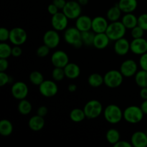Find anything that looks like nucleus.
<instances>
[{
	"label": "nucleus",
	"mask_w": 147,
	"mask_h": 147,
	"mask_svg": "<svg viewBox=\"0 0 147 147\" xmlns=\"http://www.w3.org/2000/svg\"><path fill=\"white\" fill-rule=\"evenodd\" d=\"M140 96L143 100H147V87L142 88L140 91Z\"/></svg>",
	"instance_id": "09e8293b"
},
{
	"label": "nucleus",
	"mask_w": 147,
	"mask_h": 147,
	"mask_svg": "<svg viewBox=\"0 0 147 147\" xmlns=\"http://www.w3.org/2000/svg\"><path fill=\"white\" fill-rule=\"evenodd\" d=\"M11 93L14 98L20 100L27 98L29 93V89L25 83L18 81L12 85L11 88Z\"/></svg>",
	"instance_id": "f8f14e48"
},
{
	"label": "nucleus",
	"mask_w": 147,
	"mask_h": 147,
	"mask_svg": "<svg viewBox=\"0 0 147 147\" xmlns=\"http://www.w3.org/2000/svg\"><path fill=\"white\" fill-rule=\"evenodd\" d=\"M130 50L134 54L142 55L147 52V40L143 37L133 39L130 42Z\"/></svg>",
	"instance_id": "2eb2a0df"
},
{
	"label": "nucleus",
	"mask_w": 147,
	"mask_h": 147,
	"mask_svg": "<svg viewBox=\"0 0 147 147\" xmlns=\"http://www.w3.org/2000/svg\"><path fill=\"white\" fill-rule=\"evenodd\" d=\"M68 20L67 16L63 12H57L52 16L51 24L53 29L57 31H63L67 28Z\"/></svg>",
	"instance_id": "9d476101"
},
{
	"label": "nucleus",
	"mask_w": 147,
	"mask_h": 147,
	"mask_svg": "<svg viewBox=\"0 0 147 147\" xmlns=\"http://www.w3.org/2000/svg\"><path fill=\"white\" fill-rule=\"evenodd\" d=\"M88 82L91 87L98 88L101 86L104 83V78L99 73H92L89 76L88 78Z\"/></svg>",
	"instance_id": "bb28decb"
},
{
	"label": "nucleus",
	"mask_w": 147,
	"mask_h": 147,
	"mask_svg": "<svg viewBox=\"0 0 147 147\" xmlns=\"http://www.w3.org/2000/svg\"><path fill=\"white\" fill-rule=\"evenodd\" d=\"M104 84L110 88L119 87L123 81V76L120 70H109L103 76Z\"/></svg>",
	"instance_id": "423d86ee"
},
{
	"label": "nucleus",
	"mask_w": 147,
	"mask_h": 147,
	"mask_svg": "<svg viewBox=\"0 0 147 147\" xmlns=\"http://www.w3.org/2000/svg\"><path fill=\"white\" fill-rule=\"evenodd\" d=\"M17 109H18L20 114L27 116V115L30 114L31 113L32 106L31 103L29 100H26V99H22V100H20V102H19Z\"/></svg>",
	"instance_id": "c85d7f7f"
},
{
	"label": "nucleus",
	"mask_w": 147,
	"mask_h": 147,
	"mask_svg": "<svg viewBox=\"0 0 147 147\" xmlns=\"http://www.w3.org/2000/svg\"><path fill=\"white\" fill-rule=\"evenodd\" d=\"M110 39L106 32L97 33L95 35L93 46L98 50H103L106 48L110 42Z\"/></svg>",
	"instance_id": "aec40b11"
},
{
	"label": "nucleus",
	"mask_w": 147,
	"mask_h": 147,
	"mask_svg": "<svg viewBox=\"0 0 147 147\" xmlns=\"http://www.w3.org/2000/svg\"><path fill=\"white\" fill-rule=\"evenodd\" d=\"M140 107L142 109V111L144 112V113L147 115V100H144V101L141 104Z\"/></svg>",
	"instance_id": "8fccbe9b"
},
{
	"label": "nucleus",
	"mask_w": 147,
	"mask_h": 147,
	"mask_svg": "<svg viewBox=\"0 0 147 147\" xmlns=\"http://www.w3.org/2000/svg\"><path fill=\"white\" fill-rule=\"evenodd\" d=\"M52 77L55 81H62L65 77L64 68L55 67V68L53 70V73H52Z\"/></svg>",
	"instance_id": "f704fd0d"
},
{
	"label": "nucleus",
	"mask_w": 147,
	"mask_h": 147,
	"mask_svg": "<svg viewBox=\"0 0 147 147\" xmlns=\"http://www.w3.org/2000/svg\"><path fill=\"white\" fill-rule=\"evenodd\" d=\"M10 31L8 29L5 27H1L0 29V41L1 42H7V40H9Z\"/></svg>",
	"instance_id": "58836bf2"
},
{
	"label": "nucleus",
	"mask_w": 147,
	"mask_h": 147,
	"mask_svg": "<svg viewBox=\"0 0 147 147\" xmlns=\"http://www.w3.org/2000/svg\"><path fill=\"white\" fill-rule=\"evenodd\" d=\"M96 33L93 30H88L86 32H81V39L83 43V45L89 46L93 45Z\"/></svg>",
	"instance_id": "2f4dec72"
},
{
	"label": "nucleus",
	"mask_w": 147,
	"mask_h": 147,
	"mask_svg": "<svg viewBox=\"0 0 147 147\" xmlns=\"http://www.w3.org/2000/svg\"><path fill=\"white\" fill-rule=\"evenodd\" d=\"M53 4L59 9H62L64 8V7L65 6L67 1L65 0H53Z\"/></svg>",
	"instance_id": "49530a36"
},
{
	"label": "nucleus",
	"mask_w": 147,
	"mask_h": 147,
	"mask_svg": "<svg viewBox=\"0 0 147 147\" xmlns=\"http://www.w3.org/2000/svg\"><path fill=\"white\" fill-rule=\"evenodd\" d=\"M51 63L54 67L64 68L69 63V57L65 52L57 50L52 55Z\"/></svg>",
	"instance_id": "4468645a"
},
{
	"label": "nucleus",
	"mask_w": 147,
	"mask_h": 147,
	"mask_svg": "<svg viewBox=\"0 0 147 147\" xmlns=\"http://www.w3.org/2000/svg\"><path fill=\"white\" fill-rule=\"evenodd\" d=\"M67 90L70 92H71V93L76 92V90H77V86L75 84H70L67 86Z\"/></svg>",
	"instance_id": "3c124183"
},
{
	"label": "nucleus",
	"mask_w": 147,
	"mask_h": 147,
	"mask_svg": "<svg viewBox=\"0 0 147 147\" xmlns=\"http://www.w3.org/2000/svg\"><path fill=\"white\" fill-rule=\"evenodd\" d=\"M131 30V35L133 39L142 38V37H143L144 34L145 30H143L141 27H139V25L136 26Z\"/></svg>",
	"instance_id": "c9c22d12"
},
{
	"label": "nucleus",
	"mask_w": 147,
	"mask_h": 147,
	"mask_svg": "<svg viewBox=\"0 0 147 147\" xmlns=\"http://www.w3.org/2000/svg\"><path fill=\"white\" fill-rule=\"evenodd\" d=\"M9 63L7 58H0V72H5L8 69Z\"/></svg>",
	"instance_id": "37998d69"
},
{
	"label": "nucleus",
	"mask_w": 147,
	"mask_h": 147,
	"mask_svg": "<svg viewBox=\"0 0 147 147\" xmlns=\"http://www.w3.org/2000/svg\"><path fill=\"white\" fill-rule=\"evenodd\" d=\"M121 13L122 11L119 8L118 4H116L108 10L106 12V17H107V20L111 22L119 21V19L121 17Z\"/></svg>",
	"instance_id": "393cba45"
},
{
	"label": "nucleus",
	"mask_w": 147,
	"mask_h": 147,
	"mask_svg": "<svg viewBox=\"0 0 147 147\" xmlns=\"http://www.w3.org/2000/svg\"><path fill=\"white\" fill-rule=\"evenodd\" d=\"M119 70L122 73L123 77H132L135 76L138 72V65L135 60L132 59H128L121 63Z\"/></svg>",
	"instance_id": "ddd939ff"
},
{
	"label": "nucleus",
	"mask_w": 147,
	"mask_h": 147,
	"mask_svg": "<svg viewBox=\"0 0 147 147\" xmlns=\"http://www.w3.org/2000/svg\"><path fill=\"white\" fill-rule=\"evenodd\" d=\"M39 91L44 97L51 98L57 93L58 86L53 80H46L39 86Z\"/></svg>",
	"instance_id": "1a4fd4ad"
},
{
	"label": "nucleus",
	"mask_w": 147,
	"mask_h": 147,
	"mask_svg": "<svg viewBox=\"0 0 147 147\" xmlns=\"http://www.w3.org/2000/svg\"><path fill=\"white\" fill-rule=\"evenodd\" d=\"M65 77L71 80L78 78L80 75V68L77 64L73 63H69L64 67Z\"/></svg>",
	"instance_id": "5701e85b"
},
{
	"label": "nucleus",
	"mask_w": 147,
	"mask_h": 147,
	"mask_svg": "<svg viewBox=\"0 0 147 147\" xmlns=\"http://www.w3.org/2000/svg\"><path fill=\"white\" fill-rule=\"evenodd\" d=\"M92 20L88 15H80L76 19V27L80 32H86L92 30Z\"/></svg>",
	"instance_id": "a211bd4d"
},
{
	"label": "nucleus",
	"mask_w": 147,
	"mask_h": 147,
	"mask_svg": "<svg viewBox=\"0 0 147 147\" xmlns=\"http://www.w3.org/2000/svg\"><path fill=\"white\" fill-rule=\"evenodd\" d=\"M107 142L112 145H114L121 140V134L117 129H110L107 131L106 134Z\"/></svg>",
	"instance_id": "cd10ccee"
},
{
	"label": "nucleus",
	"mask_w": 147,
	"mask_h": 147,
	"mask_svg": "<svg viewBox=\"0 0 147 147\" xmlns=\"http://www.w3.org/2000/svg\"><path fill=\"white\" fill-rule=\"evenodd\" d=\"M138 25L147 31V13L142 14L138 17Z\"/></svg>",
	"instance_id": "4c0bfd02"
},
{
	"label": "nucleus",
	"mask_w": 147,
	"mask_h": 147,
	"mask_svg": "<svg viewBox=\"0 0 147 147\" xmlns=\"http://www.w3.org/2000/svg\"><path fill=\"white\" fill-rule=\"evenodd\" d=\"M12 47L5 42L0 43V58H8L11 55Z\"/></svg>",
	"instance_id": "72a5a7b5"
},
{
	"label": "nucleus",
	"mask_w": 147,
	"mask_h": 147,
	"mask_svg": "<svg viewBox=\"0 0 147 147\" xmlns=\"http://www.w3.org/2000/svg\"><path fill=\"white\" fill-rule=\"evenodd\" d=\"M131 143L134 147L147 146V134L143 131H136L131 137Z\"/></svg>",
	"instance_id": "6ab92c4d"
},
{
	"label": "nucleus",
	"mask_w": 147,
	"mask_h": 147,
	"mask_svg": "<svg viewBox=\"0 0 147 147\" xmlns=\"http://www.w3.org/2000/svg\"><path fill=\"white\" fill-rule=\"evenodd\" d=\"M123 13H133L138 7L137 0H119L117 3Z\"/></svg>",
	"instance_id": "4be33fe9"
},
{
	"label": "nucleus",
	"mask_w": 147,
	"mask_h": 147,
	"mask_svg": "<svg viewBox=\"0 0 147 147\" xmlns=\"http://www.w3.org/2000/svg\"><path fill=\"white\" fill-rule=\"evenodd\" d=\"M70 118L71 119V121H73L75 123H79V122L83 121L86 118V116L85 114V112L83 109L76 108V109H73L70 111Z\"/></svg>",
	"instance_id": "7c9ffc66"
},
{
	"label": "nucleus",
	"mask_w": 147,
	"mask_h": 147,
	"mask_svg": "<svg viewBox=\"0 0 147 147\" xmlns=\"http://www.w3.org/2000/svg\"><path fill=\"white\" fill-rule=\"evenodd\" d=\"M77 1H78V3L81 6H85L86 4H88L89 0H77Z\"/></svg>",
	"instance_id": "603ef678"
},
{
	"label": "nucleus",
	"mask_w": 147,
	"mask_h": 147,
	"mask_svg": "<svg viewBox=\"0 0 147 147\" xmlns=\"http://www.w3.org/2000/svg\"><path fill=\"white\" fill-rule=\"evenodd\" d=\"M64 40L67 44L76 48H80L83 45L81 32L76 27H69L65 30Z\"/></svg>",
	"instance_id": "f257e3e1"
},
{
	"label": "nucleus",
	"mask_w": 147,
	"mask_h": 147,
	"mask_svg": "<svg viewBox=\"0 0 147 147\" xmlns=\"http://www.w3.org/2000/svg\"><path fill=\"white\" fill-rule=\"evenodd\" d=\"M121 22L126 29L131 30L138 25V17L133 13H126L122 17Z\"/></svg>",
	"instance_id": "b1692460"
},
{
	"label": "nucleus",
	"mask_w": 147,
	"mask_h": 147,
	"mask_svg": "<svg viewBox=\"0 0 147 147\" xmlns=\"http://www.w3.org/2000/svg\"><path fill=\"white\" fill-rule=\"evenodd\" d=\"M135 83L140 88L147 87V71L141 70L135 75Z\"/></svg>",
	"instance_id": "c756f323"
},
{
	"label": "nucleus",
	"mask_w": 147,
	"mask_h": 147,
	"mask_svg": "<svg viewBox=\"0 0 147 147\" xmlns=\"http://www.w3.org/2000/svg\"><path fill=\"white\" fill-rule=\"evenodd\" d=\"M126 30L127 29L123 25L121 21L111 22L108 26L106 33L111 40L116 41L122 37H124Z\"/></svg>",
	"instance_id": "7ed1b4c3"
},
{
	"label": "nucleus",
	"mask_w": 147,
	"mask_h": 147,
	"mask_svg": "<svg viewBox=\"0 0 147 147\" xmlns=\"http://www.w3.org/2000/svg\"><path fill=\"white\" fill-rule=\"evenodd\" d=\"M86 118L88 119H95L103 113V106L98 100H90L86 103L83 108Z\"/></svg>",
	"instance_id": "39448f33"
},
{
	"label": "nucleus",
	"mask_w": 147,
	"mask_h": 147,
	"mask_svg": "<svg viewBox=\"0 0 147 147\" xmlns=\"http://www.w3.org/2000/svg\"><path fill=\"white\" fill-rule=\"evenodd\" d=\"M27 34L25 30L20 27H14L10 30L9 41L14 45H22L26 42Z\"/></svg>",
	"instance_id": "6e6552de"
},
{
	"label": "nucleus",
	"mask_w": 147,
	"mask_h": 147,
	"mask_svg": "<svg viewBox=\"0 0 147 147\" xmlns=\"http://www.w3.org/2000/svg\"><path fill=\"white\" fill-rule=\"evenodd\" d=\"M11 78L9 77L8 75L4 72H0V86L3 87V86H6L7 84L10 83V79Z\"/></svg>",
	"instance_id": "ea45409f"
},
{
	"label": "nucleus",
	"mask_w": 147,
	"mask_h": 147,
	"mask_svg": "<svg viewBox=\"0 0 147 147\" xmlns=\"http://www.w3.org/2000/svg\"><path fill=\"white\" fill-rule=\"evenodd\" d=\"M22 54V50L20 45H14L11 50V55L14 57H20Z\"/></svg>",
	"instance_id": "79ce46f5"
},
{
	"label": "nucleus",
	"mask_w": 147,
	"mask_h": 147,
	"mask_svg": "<svg viewBox=\"0 0 147 147\" xmlns=\"http://www.w3.org/2000/svg\"><path fill=\"white\" fill-rule=\"evenodd\" d=\"M109 20L101 16H97L92 20V30L96 34L106 32L109 26Z\"/></svg>",
	"instance_id": "dca6fc26"
},
{
	"label": "nucleus",
	"mask_w": 147,
	"mask_h": 147,
	"mask_svg": "<svg viewBox=\"0 0 147 147\" xmlns=\"http://www.w3.org/2000/svg\"><path fill=\"white\" fill-rule=\"evenodd\" d=\"M13 124L7 119H2L0 121V134L3 136H9L13 132Z\"/></svg>",
	"instance_id": "a878e982"
},
{
	"label": "nucleus",
	"mask_w": 147,
	"mask_h": 147,
	"mask_svg": "<svg viewBox=\"0 0 147 147\" xmlns=\"http://www.w3.org/2000/svg\"><path fill=\"white\" fill-rule=\"evenodd\" d=\"M30 80L33 85L39 86L44 81V76L40 71L34 70L30 74Z\"/></svg>",
	"instance_id": "473e14b6"
},
{
	"label": "nucleus",
	"mask_w": 147,
	"mask_h": 147,
	"mask_svg": "<svg viewBox=\"0 0 147 147\" xmlns=\"http://www.w3.org/2000/svg\"><path fill=\"white\" fill-rule=\"evenodd\" d=\"M146 40H147V39H146Z\"/></svg>",
	"instance_id": "864d4df0"
},
{
	"label": "nucleus",
	"mask_w": 147,
	"mask_h": 147,
	"mask_svg": "<svg viewBox=\"0 0 147 147\" xmlns=\"http://www.w3.org/2000/svg\"><path fill=\"white\" fill-rule=\"evenodd\" d=\"M144 112L141 107L137 106H130L123 111V119L128 123L135 124L142 121L144 118Z\"/></svg>",
	"instance_id": "20e7f679"
},
{
	"label": "nucleus",
	"mask_w": 147,
	"mask_h": 147,
	"mask_svg": "<svg viewBox=\"0 0 147 147\" xmlns=\"http://www.w3.org/2000/svg\"><path fill=\"white\" fill-rule=\"evenodd\" d=\"M60 42V36L58 31L55 30H50L45 32L43 35V43L48 46L50 49L56 48Z\"/></svg>",
	"instance_id": "9b49d317"
},
{
	"label": "nucleus",
	"mask_w": 147,
	"mask_h": 147,
	"mask_svg": "<svg viewBox=\"0 0 147 147\" xmlns=\"http://www.w3.org/2000/svg\"><path fill=\"white\" fill-rule=\"evenodd\" d=\"M58 10L59 9L57 8V7H56L53 3L49 4L48 7H47V11H48V12L50 13L52 16L54 15V14H55L56 13L58 12Z\"/></svg>",
	"instance_id": "a18cd8bd"
},
{
	"label": "nucleus",
	"mask_w": 147,
	"mask_h": 147,
	"mask_svg": "<svg viewBox=\"0 0 147 147\" xmlns=\"http://www.w3.org/2000/svg\"><path fill=\"white\" fill-rule=\"evenodd\" d=\"M103 115L106 121L112 124L119 123L123 119V111L115 104L108 105L103 111Z\"/></svg>",
	"instance_id": "f03ea898"
},
{
	"label": "nucleus",
	"mask_w": 147,
	"mask_h": 147,
	"mask_svg": "<svg viewBox=\"0 0 147 147\" xmlns=\"http://www.w3.org/2000/svg\"><path fill=\"white\" fill-rule=\"evenodd\" d=\"M47 113H48V109H47V108L45 106H40L37 109V114L40 116H42V117L45 116L47 114Z\"/></svg>",
	"instance_id": "c03bdc74"
},
{
	"label": "nucleus",
	"mask_w": 147,
	"mask_h": 147,
	"mask_svg": "<svg viewBox=\"0 0 147 147\" xmlns=\"http://www.w3.org/2000/svg\"><path fill=\"white\" fill-rule=\"evenodd\" d=\"M114 147H131L132 144L131 143H129V142H126V141L123 140H120L117 142L116 144H115L113 145Z\"/></svg>",
	"instance_id": "de8ad7c7"
},
{
	"label": "nucleus",
	"mask_w": 147,
	"mask_h": 147,
	"mask_svg": "<svg viewBox=\"0 0 147 147\" xmlns=\"http://www.w3.org/2000/svg\"><path fill=\"white\" fill-rule=\"evenodd\" d=\"M45 124V121L44 117L39 115L32 116L28 121V126L30 129L33 131H40L44 128Z\"/></svg>",
	"instance_id": "412c9836"
},
{
	"label": "nucleus",
	"mask_w": 147,
	"mask_h": 147,
	"mask_svg": "<svg viewBox=\"0 0 147 147\" xmlns=\"http://www.w3.org/2000/svg\"><path fill=\"white\" fill-rule=\"evenodd\" d=\"M81 7L77 0H69L63 9V12L69 20H76L79 16L81 15Z\"/></svg>",
	"instance_id": "0eeeda50"
},
{
	"label": "nucleus",
	"mask_w": 147,
	"mask_h": 147,
	"mask_svg": "<svg viewBox=\"0 0 147 147\" xmlns=\"http://www.w3.org/2000/svg\"><path fill=\"white\" fill-rule=\"evenodd\" d=\"M50 48L48 46L43 45L40 46L37 50V55L40 57H45L47 56L50 53Z\"/></svg>",
	"instance_id": "e433bc0d"
},
{
	"label": "nucleus",
	"mask_w": 147,
	"mask_h": 147,
	"mask_svg": "<svg viewBox=\"0 0 147 147\" xmlns=\"http://www.w3.org/2000/svg\"><path fill=\"white\" fill-rule=\"evenodd\" d=\"M114 51L118 55L123 56L128 54L130 50V42L125 37L119 39L115 41Z\"/></svg>",
	"instance_id": "f3484780"
},
{
	"label": "nucleus",
	"mask_w": 147,
	"mask_h": 147,
	"mask_svg": "<svg viewBox=\"0 0 147 147\" xmlns=\"http://www.w3.org/2000/svg\"><path fill=\"white\" fill-rule=\"evenodd\" d=\"M139 65L142 70L147 71V52L141 55L139 59Z\"/></svg>",
	"instance_id": "a19ab883"
}]
</instances>
